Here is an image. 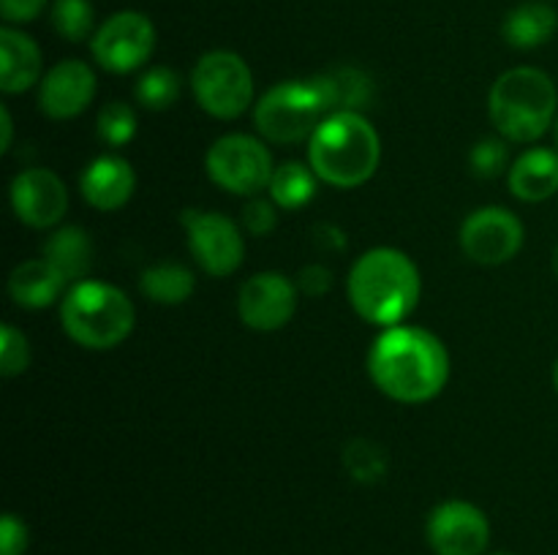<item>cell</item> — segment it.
<instances>
[{"mask_svg":"<svg viewBox=\"0 0 558 555\" xmlns=\"http://www.w3.org/2000/svg\"><path fill=\"white\" fill-rule=\"evenodd\" d=\"M425 536L436 555H483L490 542V522L469 501H445L428 515Z\"/></svg>","mask_w":558,"mask_h":555,"instance_id":"13","label":"cell"},{"mask_svg":"<svg viewBox=\"0 0 558 555\" xmlns=\"http://www.w3.org/2000/svg\"><path fill=\"white\" fill-rule=\"evenodd\" d=\"M96 96V74L82 60H60L38 82V109L52 120H71L85 112Z\"/></svg>","mask_w":558,"mask_h":555,"instance_id":"15","label":"cell"},{"mask_svg":"<svg viewBox=\"0 0 558 555\" xmlns=\"http://www.w3.org/2000/svg\"><path fill=\"white\" fill-rule=\"evenodd\" d=\"M196 288V275L180 261H158L140 278V292L156 305L189 303Z\"/></svg>","mask_w":558,"mask_h":555,"instance_id":"23","label":"cell"},{"mask_svg":"<svg viewBox=\"0 0 558 555\" xmlns=\"http://www.w3.org/2000/svg\"><path fill=\"white\" fill-rule=\"evenodd\" d=\"M90 49L104 71L131 74L153 58L156 25L142 11H118L96 27Z\"/></svg>","mask_w":558,"mask_h":555,"instance_id":"10","label":"cell"},{"mask_svg":"<svg viewBox=\"0 0 558 555\" xmlns=\"http://www.w3.org/2000/svg\"><path fill=\"white\" fill-rule=\"evenodd\" d=\"M134 96L145 109L163 112L180 98V76L167 65H153L140 76Z\"/></svg>","mask_w":558,"mask_h":555,"instance_id":"27","label":"cell"},{"mask_svg":"<svg viewBox=\"0 0 558 555\" xmlns=\"http://www.w3.org/2000/svg\"><path fill=\"white\" fill-rule=\"evenodd\" d=\"M381 139L363 112L327 114L308 139V163L332 188H360L376 174Z\"/></svg>","mask_w":558,"mask_h":555,"instance_id":"3","label":"cell"},{"mask_svg":"<svg viewBox=\"0 0 558 555\" xmlns=\"http://www.w3.org/2000/svg\"><path fill=\"white\" fill-rule=\"evenodd\" d=\"M314 239L327 250H341L347 245V237L341 234V229H336L332 223H319L314 229Z\"/></svg>","mask_w":558,"mask_h":555,"instance_id":"35","label":"cell"},{"mask_svg":"<svg viewBox=\"0 0 558 555\" xmlns=\"http://www.w3.org/2000/svg\"><path fill=\"white\" fill-rule=\"evenodd\" d=\"M298 281L283 272H256L240 286L238 313L248 330L276 332L292 321L298 310Z\"/></svg>","mask_w":558,"mask_h":555,"instance_id":"12","label":"cell"},{"mask_svg":"<svg viewBox=\"0 0 558 555\" xmlns=\"http://www.w3.org/2000/svg\"><path fill=\"white\" fill-rule=\"evenodd\" d=\"M507 183L515 199L537 205L558 194V152L548 147H532L507 172Z\"/></svg>","mask_w":558,"mask_h":555,"instance_id":"19","label":"cell"},{"mask_svg":"<svg viewBox=\"0 0 558 555\" xmlns=\"http://www.w3.org/2000/svg\"><path fill=\"white\" fill-rule=\"evenodd\" d=\"M207 177L234 196H259L270 188L272 163L270 150L265 141L248 134H227L210 145L205 156Z\"/></svg>","mask_w":558,"mask_h":555,"instance_id":"8","label":"cell"},{"mask_svg":"<svg viewBox=\"0 0 558 555\" xmlns=\"http://www.w3.org/2000/svg\"><path fill=\"white\" fill-rule=\"evenodd\" d=\"M0 128H3V139H0V150H11V136H14V120H11L9 107H0Z\"/></svg>","mask_w":558,"mask_h":555,"instance_id":"36","label":"cell"},{"mask_svg":"<svg viewBox=\"0 0 558 555\" xmlns=\"http://www.w3.org/2000/svg\"><path fill=\"white\" fill-rule=\"evenodd\" d=\"M47 9V0H0V16L5 25H25L41 16Z\"/></svg>","mask_w":558,"mask_h":555,"instance_id":"33","label":"cell"},{"mask_svg":"<svg viewBox=\"0 0 558 555\" xmlns=\"http://www.w3.org/2000/svg\"><path fill=\"white\" fill-rule=\"evenodd\" d=\"M314 87L319 90L322 101H325L327 114L332 112H363L368 101L374 98V85L371 76L363 74L352 65H341V69H330L325 74L314 76Z\"/></svg>","mask_w":558,"mask_h":555,"instance_id":"20","label":"cell"},{"mask_svg":"<svg viewBox=\"0 0 558 555\" xmlns=\"http://www.w3.org/2000/svg\"><path fill=\"white\" fill-rule=\"evenodd\" d=\"M423 292L420 270L403 250L379 245L357 256L347 278L354 313L368 324L396 326L414 313Z\"/></svg>","mask_w":558,"mask_h":555,"instance_id":"2","label":"cell"},{"mask_svg":"<svg viewBox=\"0 0 558 555\" xmlns=\"http://www.w3.org/2000/svg\"><path fill=\"white\" fill-rule=\"evenodd\" d=\"M554 386H556V392H558V357H556V362H554Z\"/></svg>","mask_w":558,"mask_h":555,"instance_id":"37","label":"cell"},{"mask_svg":"<svg viewBox=\"0 0 558 555\" xmlns=\"http://www.w3.org/2000/svg\"><path fill=\"white\" fill-rule=\"evenodd\" d=\"M554 272H556V278H558V245H556V250H554Z\"/></svg>","mask_w":558,"mask_h":555,"instance_id":"38","label":"cell"},{"mask_svg":"<svg viewBox=\"0 0 558 555\" xmlns=\"http://www.w3.org/2000/svg\"><path fill=\"white\" fill-rule=\"evenodd\" d=\"M325 118V101L311 79L281 82L254 103L256 131L272 145H300L311 139Z\"/></svg>","mask_w":558,"mask_h":555,"instance_id":"6","label":"cell"},{"mask_svg":"<svg viewBox=\"0 0 558 555\" xmlns=\"http://www.w3.org/2000/svg\"><path fill=\"white\" fill-rule=\"evenodd\" d=\"M185 243L202 272L213 278H229L240 270L245 256V239L232 218L213 210H185L180 215Z\"/></svg>","mask_w":558,"mask_h":555,"instance_id":"9","label":"cell"},{"mask_svg":"<svg viewBox=\"0 0 558 555\" xmlns=\"http://www.w3.org/2000/svg\"><path fill=\"white\" fill-rule=\"evenodd\" d=\"M278 210L281 207L272 199H262V196H251L243 207V229L251 234V237H267V234L276 232L278 226Z\"/></svg>","mask_w":558,"mask_h":555,"instance_id":"31","label":"cell"},{"mask_svg":"<svg viewBox=\"0 0 558 555\" xmlns=\"http://www.w3.org/2000/svg\"><path fill=\"white\" fill-rule=\"evenodd\" d=\"M390 457L376 441L371 439H352L343 446V468L349 477L360 484H376L385 479Z\"/></svg>","mask_w":558,"mask_h":555,"instance_id":"25","label":"cell"},{"mask_svg":"<svg viewBox=\"0 0 558 555\" xmlns=\"http://www.w3.org/2000/svg\"><path fill=\"white\" fill-rule=\"evenodd\" d=\"M44 259L58 267L69 283L85 281L93 267V239L80 226H58L44 243Z\"/></svg>","mask_w":558,"mask_h":555,"instance_id":"22","label":"cell"},{"mask_svg":"<svg viewBox=\"0 0 558 555\" xmlns=\"http://www.w3.org/2000/svg\"><path fill=\"white\" fill-rule=\"evenodd\" d=\"M11 210L25 226L54 229L69 210V190L52 169H25L11 180Z\"/></svg>","mask_w":558,"mask_h":555,"instance_id":"14","label":"cell"},{"mask_svg":"<svg viewBox=\"0 0 558 555\" xmlns=\"http://www.w3.org/2000/svg\"><path fill=\"white\" fill-rule=\"evenodd\" d=\"M556 141H558V120H556Z\"/></svg>","mask_w":558,"mask_h":555,"instance_id":"39","label":"cell"},{"mask_svg":"<svg viewBox=\"0 0 558 555\" xmlns=\"http://www.w3.org/2000/svg\"><path fill=\"white\" fill-rule=\"evenodd\" d=\"M136 310L123 288L101 281L71 283L60 299L63 332L82 348L107 351L134 332Z\"/></svg>","mask_w":558,"mask_h":555,"instance_id":"5","label":"cell"},{"mask_svg":"<svg viewBox=\"0 0 558 555\" xmlns=\"http://www.w3.org/2000/svg\"><path fill=\"white\" fill-rule=\"evenodd\" d=\"M488 112L490 123L507 141L518 145L537 141L556 120V82L534 65L505 71L490 87Z\"/></svg>","mask_w":558,"mask_h":555,"instance_id":"4","label":"cell"},{"mask_svg":"<svg viewBox=\"0 0 558 555\" xmlns=\"http://www.w3.org/2000/svg\"><path fill=\"white\" fill-rule=\"evenodd\" d=\"M469 169H472L474 177L494 180L499 174L510 172V152L501 139H480L477 145L469 152Z\"/></svg>","mask_w":558,"mask_h":555,"instance_id":"29","label":"cell"},{"mask_svg":"<svg viewBox=\"0 0 558 555\" xmlns=\"http://www.w3.org/2000/svg\"><path fill=\"white\" fill-rule=\"evenodd\" d=\"M496 555H510V553H496Z\"/></svg>","mask_w":558,"mask_h":555,"instance_id":"40","label":"cell"},{"mask_svg":"<svg viewBox=\"0 0 558 555\" xmlns=\"http://www.w3.org/2000/svg\"><path fill=\"white\" fill-rule=\"evenodd\" d=\"M65 283H69V278L41 256V259L20 261L11 270L9 294L22 308L41 310L65 297Z\"/></svg>","mask_w":558,"mask_h":555,"instance_id":"18","label":"cell"},{"mask_svg":"<svg viewBox=\"0 0 558 555\" xmlns=\"http://www.w3.org/2000/svg\"><path fill=\"white\" fill-rule=\"evenodd\" d=\"M461 250L466 254L469 261L485 267L507 264L515 259L526 239V229L523 221L507 207H480L472 215L463 221L461 234Z\"/></svg>","mask_w":558,"mask_h":555,"instance_id":"11","label":"cell"},{"mask_svg":"<svg viewBox=\"0 0 558 555\" xmlns=\"http://www.w3.org/2000/svg\"><path fill=\"white\" fill-rule=\"evenodd\" d=\"M136 174L125 158L98 156L85 166L80 177L82 199L98 212H114L134 196Z\"/></svg>","mask_w":558,"mask_h":555,"instance_id":"16","label":"cell"},{"mask_svg":"<svg viewBox=\"0 0 558 555\" xmlns=\"http://www.w3.org/2000/svg\"><path fill=\"white\" fill-rule=\"evenodd\" d=\"M41 49L27 33L5 25L0 27V90L5 96L31 90L41 82Z\"/></svg>","mask_w":558,"mask_h":555,"instance_id":"17","label":"cell"},{"mask_svg":"<svg viewBox=\"0 0 558 555\" xmlns=\"http://www.w3.org/2000/svg\"><path fill=\"white\" fill-rule=\"evenodd\" d=\"M52 27L60 38L80 44L96 33V11L90 0H54Z\"/></svg>","mask_w":558,"mask_h":555,"instance_id":"26","label":"cell"},{"mask_svg":"<svg viewBox=\"0 0 558 555\" xmlns=\"http://www.w3.org/2000/svg\"><path fill=\"white\" fill-rule=\"evenodd\" d=\"M27 550V526L22 517L3 515L0 520V555H25Z\"/></svg>","mask_w":558,"mask_h":555,"instance_id":"32","label":"cell"},{"mask_svg":"<svg viewBox=\"0 0 558 555\" xmlns=\"http://www.w3.org/2000/svg\"><path fill=\"white\" fill-rule=\"evenodd\" d=\"M558 30V14L554 5L539 3H521L507 14L505 25H501V36L510 47L515 49H537L548 44Z\"/></svg>","mask_w":558,"mask_h":555,"instance_id":"21","label":"cell"},{"mask_svg":"<svg viewBox=\"0 0 558 555\" xmlns=\"http://www.w3.org/2000/svg\"><path fill=\"white\" fill-rule=\"evenodd\" d=\"M319 188V177L311 169V163L303 161H287L281 166H276L270 180V199L276 201L281 210H300V207L311 205Z\"/></svg>","mask_w":558,"mask_h":555,"instance_id":"24","label":"cell"},{"mask_svg":"<svg viewBox=\"0 0 558 555\" xmlns=\"http://www.w3.org/2000/svg\"><path fill=\"white\" fill-rule=\"evenodd\" d=\"M27 368H31V343H27L25 332L3 324V330H0V373L5 379H14V375L25 373Z\"/></svg>","mask_w":558,"mask_h":555,"instance_id":"30","label":"cell"},{"mask_svg":"<svg viewBox=\"0 0 558 555\" xmlns=\"http://www.w3.org/2000/svg\"><path fill=\"white\" fill-rule=\"evenodd\" d=\"M98 139L109 147H125L136 136V112L125 101H109L96 120Z\"/></svg>","mask_w":558,"mask_h":555,"instance_id":"28","label":"cell"},{"mask_svg":"<svg viewBox=\"0 0 558 555\" xmlns=\"http://www.w3.org/2000/svg\"><path fill=\"white\" fill-rule=\"evenodd\" d=\"M368 375L396 403H428L450 381V354L439 335L412 324L381 330L368 351Z\"/></svg>","mask_w":558,"mask_h":555,"instance_id":"1","label":"cell"},{"mask_svg":"<svg viewBox=\"0 0 558 555\" xmlns=\"http://www.w3.org/2000/svg\"><path fill=\"white\" fill-rule=\"evenodd\" d=\"M191 90L196 103L216 120H238L248 112L256 96L254 74L238 52L213 49L196 60L191 71Z\"/></svg>","mask_w":558,"mask_h":555,"instance_id":"7","label":"cell"},{"mask_svg":"<svg viewBox=\"0 0 558 555\" xmlns=\"http://www.w3.org/2000/svg\"><path fill=\"white\" fill-rule=\"evenodd\" d=\"M332 286V272L325 264H305L298 272V288L305 297H322L330 292Z\"/></svg>","mask_w":558,"mask_h":555,"instance_id":"34","label":"cell"}]
</instances>
